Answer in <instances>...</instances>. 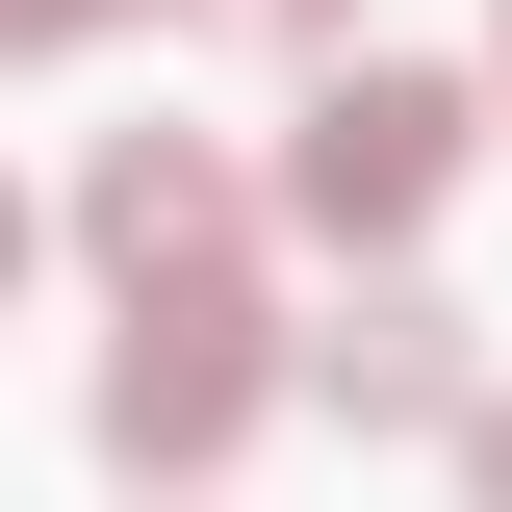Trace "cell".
<instances>
[{
  "label": "cell",
  "instance_id": "1",
  "mask_svg": "<svg viewBox=\"0 0 512 512\" xmlns=\"http://www.w3.org/2000/svg\"><path fill=\"white\" fill-rule=\"evenodd\" d=\"M282 384H308V359H282V308H256V256H231V282H154V308L103 333V461H128V487H205Z\"/></svg>",
  "mask_w": 512,
  "mask_h": 512
},
{
  "label": "cell",
  "instance_id": "2",
  "mask_svg": "<svg viewBox=\"0 0 512 512\" xmlns=\"http://www.w3.org/2000/svg\"><path fill=\"white\" fill-rule=\"evenodd\" d=\"M461 154H487V103H461V77H410V52H359V77H308V128H282V205H308L333 256H410Z\"/></svg>",
  "mask_w": 512,
  "mask_h": 512
},
{
  "label": "cell",
  "instance_id": "3",
  "mask_svg": "<svg viewBox=\"0 0 512 512\" xmlns=\"http://www.w3.org/2000/svg\"><path fill=\"white\" fill-rule=\"evenodd\" d=\"M77 256H103L128 308H154V282H231V256H256V180L205 154V128H103V154H77Z\"/></svg>",
  "mask_w": 512,
  "mask_h": 512
},
{
  "label": "cell",
  "instance_id": "4",
  "mask_svg": "<svg viewBox=\"0 0 512 512\" xmlns=\"http://www.w3.org/2000/svg\"><path fill=\"white\" fill-rule=\"evenodd\" d=\"M308 410H333V436H461V410H487V333H461V282H410V256H384L359 308L308 333Z\"/></svg>",
  "mask_w": 512,
  "mask_h": 512
},
{
  "label": "cell",
  "instance_id": "5",
  "mask_svg": "<svg viewBox=\"0 0 512 512\" xmlns=\"http://www.w3.org/2000/svg\"><path fill=\"white\" fill-rule=\"evenodd\" d=\"M180 26H231V52H333V0H180Z\"/></svg>",
  "mask_w": 512,
  "mask_h": 512
},
{
  "label": "cell",
  "instance_id": "6",
  "mask_svg": "<svg viewBox=\"0 0 512 512\" xmlns=\"http://www.w3.org/2000/svg\"><path fill=\"white\" fill-rule=\"evenodd\" d=\"M103 26H128V0H0V52H103Z\"/></svg>",
  "mask_w": 512,
  "mask_h": 512
},
{
  "label": "cell",
  "instance_id": "7",
  "mask_svg": "<svg viewBox=\"0 0 512 512\" xmlns=\"http://www.w3.org/2000/svg\"><path fill=\"white\" fill-rule=\"evenodd\" d=\"M461 512H512V384H487V410H461Z\"/></svg>",
  "mask_w": 512,
  "mask_h": 512
},
{
  "label": "cell",
  "instance_id": "8",
  "mask_svg": "<svg viewBox=\"0 0 512 512\" xmlns=\"http://www.w3.org/2000/svg\"><path fill=\"white\" fill-rule=\"evenodd\" d=\"M0 282H26V180H0Z\"/></svg>",
  "mask_w": 512,
  "mask_h": 512
},
{
  "label": "cell",
  "instance_id": "9",
  "mask_svg": "<svg viewBox=\"0 0 512 512\" xmlns=\"http://www.w3.org/2000/svg\"><path fill=\"white\" fill-rule=\"evenodd\" d=\"M128 512H205V487H128Z\"/></svg>",
  "mask_w": 512,
  "mask_h": 512
},
{
  "label": "cell",
  "instance_id": "10",
  "mask_svg": "<svg viewBox=\"0 0 512 512\" xmlns=\"http://www.w3.org/2000/svg\"><path fill=\"white\" fill-rule=\"evenodd\" d=\"M487 103H512V26H487Z\"/></svg>",
  "mask_w": 512,
  "mask_h": 512
}]
</instances>
